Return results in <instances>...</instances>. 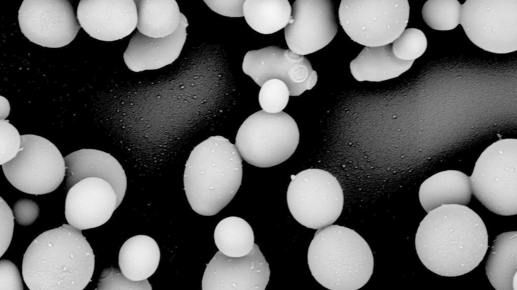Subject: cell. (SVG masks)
I'll return each instance as SVG.
<instances>
[{
    "mask_svg": "<svg viewBox=\"0 0 517 290\" xmlns=\"http://www.w3.org/2000/svg\"><path fill=\"white\" fill-rule=\"evenodd\" d=\"M423 265L443 276L469 273L483 259L488 235L481 218L466 205H442L428 212L415 237Z\"/></svg>",
    "mask_w": 517,
    "mask_h": 290,
    "instance_id": "1",
    "label": "cell"
},
{
    "mask_svg": "<svg viewBox=\"0 0 517 290\" xmlns=\"http://www.w3.org/2000/svg\"><path fill=\"white\" fill-rule=\"evenodd\" d=\"M94 258L81 230L64 224L32 241L23 255V277L30 290H82L91 280Z\"/></svg>",
    "mask_w": 517,
    "mask_h": 290,
    "instance_id": "2",
    "label": "cell"
},
{
    "mask_svg": "<svg viewBox=\"0 0 517 290\" xmlns=\"http://www.w3.org/2000/svg\"><path fill=\"white\" fill-rule=\"evenodd\" d=\"M242 172L241 157L228 139L212 136L195 146L186 161L183 177L192 209L204 216L218 213L236 194Z\"/></svg>",
    "mask_w": 517,
    "mask_h": 290,
    "instance_id": "3",
    "label": "cell"
},
{
    "mask_svg": "<svg viewBox=\"0 0 517 290\" xmlns=\"http://www.w3.org/2000/svg\"><path fill=\"white\" fill-rule=\"evenodd\" d=\"M312 275L331 290H356L369 280L374 257L365 240L357 232L337 225L318 229L307 252Z\"/></svg>",
    "mask_w": 517,
    "mask_h": 290,
    "instance_id": "4",
    "label": "cell"
},
{
    "mask_svg": "<svg viewBox=\"0 0 517 290\" xmlns=\"http://www.w3.org/2000/svg\"><path fill=\"white\" fill-rule=\"evenodd\" d=\"M470 180L472 194L488 210L501 215L517 213V139L488 146L477 160Z\"/></svg>",
    "mask_w": 517,
    "mask_h": 290,
    "instance_id": "5",
    "label": "cell"
},
{
    "mask_svg": "<svg viewBox=\"0 0 517 290\" xmlns=\"http://www.w3.org/2000/svg\"><path fill=\"white\" fill-rule=\"evenodd\" d=\"M299 140V129L291 116L283 111L269 113L262 110L249 116L241 125L235 146L248 164L267 168L289 159Z\"/></svg>",
    "mask_w": 517,
    "mask_h": 290,
    "instance_id": "6",
    "label": "cell"
},
{
    "mask_svg": "<svg viewBox=\"0 0 517 290\" xmlns=\"http://www.w3.org/2000/svg\"><path fill=\"white\" fill-rule=\"evenodd\" d=\"M407 0H342L340 24L353 41L365 47L391 44L406 27L409 17Z\"/></svg>",
    "mask_w": 517,
    "mask_h": 290,
    "instance_id": "7",
    "label": "cell"
},
{
    "mask_svg": "<svg viewBox=\"0 0 517 290\" xmlns=\"http://www.w3.org/2000/svg\"><path fill=\"white\" fill-rule=\"evenodd\" d=\"M290 177L287 202L294 219L313 229L332 225L344 203L343 190L336 178L319 169H306Z\"/></svg>",
    "mask_w": 517,
    "mask_h": 290,
    "instance_id": "8",
    "label": "cell"
},
{
    "mask_svg": "<svg viewBox=\"0 0 517 290\" xmlns=\"http://www.w3.org/2000/svg\"><path fill=\"white\" fill-rule=\"evenodd\" d=\"M22 146L17 156L3 164L4 173L17 189L41 195L55 190L66 175L65 159L49 140L34 134L21 135Z\"/></svg>",
    "mask_w": 517,
    "mask_h": 290,
    "instance_id": "9",
    "label": "cell"
},
{
    "mask_svg": "<svg viewBox=\"0 0 517 290\" xmlns=\"http://www.w3.org/2000/svg\"><path fill=\"white\" fill-rule=\"evenodd\" d=\"M469 39L492 53L517 50L516 0H467L460 23Z\"/></svg>",
    "mask_w": 517,
    "mask_h": 290,
    "instance_id": "10",
    "label": "cell"
},
{
    "mask_svg": "<svg viewBox=\"0 0 517 290\" xmlns=\"http://www.w3.org/2000/svg\"><path fill=\"white\" fill-rule=\"evenodd\" d=\"M18 18L22 33L30 41L48 48L67 45L80 29L67 0H24Z\"/></svg>",
    "mask_w": 517,
    "mask_h": 290,
    "instance_id": "11",
    "label": "cell"
},
{
    "mask_svg": "<svg viewBox=\"0 0 517 290\" xmlns=\"http://www.w3.org/2000/svg\"><path fill=\"white\" fill-rule=\"evenodd\" d=\"M242 67L260 87L271 79L282 81L291 96L311 90L318 81L317 73L306 57L275 46L248 51Z\"/></svg>",
    "mask_w": 517,
    "mask_h": 290,
    "instance_id": "12",
    "label": "cell"
},
{
    "mask_svg": "<svg viewBox=\"0 0 517 290\" xmlns=\"http://www.w3.org/2000/svg\"><path fill=\"white\" fill-rule=\"evenodd\" d=\"M293 22L284 28L292 52L305 55L327 46L337 34L335 7L330 0H296L291 7Z\"/></svg>",
    "mask_w": 517,
    "mask_h": 290,
    "instance_id": "13",
    "label": "cell"
},
{
    "mask_svg": "<svg viewBox=\"0 0 517 290\" xmlns=\"http://www.w3.org/2000/svg\"><path fill=\"white\" fill-rule=\"evenodd\" d=\"M270 276L269 265L258 245L239 257L225 255L220 251L206 264L202 290H264Z\"/></svg>",
    "mask_w": 517,
    "mask_h": 290,
    "instance_id": "14",
    "label": "cell"
},
{
    "mask_svg": "<svg viewBox=\"0 0 517 290\" xmlns=\"http://www.w3.org/2000/svg\"><path fill=\"white\" fill-rule=\"evenodd\" d=\"M117 204V194L109 182L99 178H86L68 191L66 219L69 225L80 230L96 228L108 222Z\"/></svg>",
    "mask_w": 517,
    "mask_h": 290,
    "instance_id": "15",
    "label": "cell"
},
{
    "mask_svg": "<svg viewBox=\"0 0 517 290\" xmlns=\"http://www.w3.org/2000/svg\"><path fill=\"white\" fill-rule=\"evenodd\" d=\"M77 18L90 36L104 41L127 36L136 28L138 20L133 0H81Z\"/></svg>",
    "mask_w": 517,
    "mask_h": 290,
    "instance_id": "16",
    "label": "cell"
},
{
    "mask_svg": "<svg viewBox=\"0 0 517 290\" xmlns=\"http://www.w3.org/2000/svg\"><path fill=\"white\" fill-rule=\"evenodd\" d=\"M188 26V21L182 13L179 28L168 36L154 38L137 31L124 53L126 65L134 72H140L159 69L172 63L184 46Z\"/></svg>",
    "mask_w": 517,
    "mask_h": 290,
    "instance_id": "17",
    "label": "cell"
},
{
    "mask_svg": "<svg viewBox=\"0 0 517 290\" xmlns=\"http://www.w3.org/2000/svg\"><path fill=\"white\" fill-rule=\"evenodd\" d=\"M66 189L83 179L95 177L109 182L117 196V208L121 203L127 189V177L122 166L113 156L95 149H81L65 158Z\"/></svg>",
    "mask_w": 517,
    "mask_h": 290,
    "instance_id": "18",
    "label": "cell"
},
{
    "mask_svg": "<svg viewBox=\"0 0 517 290\" xmlns=\"http://www.w3.org/2000/svg\"><path fill=\"white\" fill-rule=\"evenodd\" d=\"M472 194L470 177L454 170L434 174L421 184L419 191L420 203L427 213L444 204L467 205Z\"/></svg>",
    "mask_w": 517,
    "mask_h": 290,
    "instance_id": "19",
    "label": "cell"
},
{
    "mask_svg": "<svg viewBox=\"0 0 517 290\" xmlns=\"http://www.w3.org/2000/svg\"><path fill=\"white\" fill-rule=\"evenodd\" d=\"M414 61L397 58L393 54L392 44L378 47H365L350 63L353 78L359 82H381L393 79L408 70Z\"/></svg>",
    "mask_w": 517,
    "mask_h": 290,
    "instance_id": "20",
    "label": "cell"
},
{
    "mask_svg": "<svg viewBox=\"0 0 517 290\" xmlns=\"http://www.w3.org/2000/svg\"><path fill=\"white\" fill-rule=\"evenodd\" d=\"M485 270L495 289H516V231L502 233L496 237L486 261Z\"/></svg>",
    "mask_w": 517,
    "mask_h": 290,
    "instance_id": "21",
    "label": "cell"
},
{
    "mask_svg": "<svg viewBox=\"0 0 517 290\" xmlns=\"http://www.w3.org/2000/svg\"><path fill=\"white\" fill-rule=\"evenodd\" d=\"M160 257L157 242L148 236L138 235L130 238L122 245L119 253L118 264L127 278L141 281L155 272Z\"/></svg>",
    "mask_w": 517,
    "mask_h": 290,
    "instance_id": "22",
    "label": "cell"
},
{
    "mask_svg": "<svg viewBox=\"0 0 517 290\" xmlns=\"http://www.w3.org/2000/svg\"><path fill=\"white\" fill-rule=\"evenodd\" d=\"M138 20L136 28L151 38L168 36L179 28L182 13L175 0H136Z\"/></svg>",
    "mask_w": 517,
    "mask_h": 290,
    "instance_id": "23",
    "label": "cell"
},
{
    "mask_svg": "<svg viewBox=\"0 0 517 290\" xmlns=\"http://www.w3.org/2000/svg\"><path fill=\"white\" fill-rule=\"evenodd\" d=\"M291 11L287 0H246L243 6L246 23L263 34L275 33L291 23Z\"/></svg>",
    "mask_w": 517,
    "mask_h": 290,
    "instance_id": "24",
    "label": "cell"
},
{
    "mask_svg": "<svg viewBox=\"0 0 517 290\" xmlns=\"http://www.w3.org/2000/svg\"><path fill=\"white\" fill-rule=\"evenodd\" d=\"M214 238L219 251L231 257L247 255L254 245L251 227L245 220L237 216L221 220L216 227Z\"/></svg>",
    "mask_w": 517,
    "mask_h": 290,
    "instance_id": "25",
    "label": "cell"
},
{
    "mask_svg": "<svg viewBox=\"0 0 517 290\" xmlns=\"http://www.w3.org/2000/svg\"><path fill=\"white\" fill-rule=\"evenodd\" d=\"M461 5L457 0H429L422 8L424 21L432 29L450 30L460 23Z\"/></svg>",
    "mask_w": 517,
    "mask_h": 290,
    "instance_id": "26",
    "label": "cell"
},
{
    "mask_svg": "<svg viewBox=\"0 0 517 290\" xmlns=\"http://www.w3.org/2000/svg\"><path fill=\"white\" fill-rule=\"evenodd\" d=\"M427 47L425 35L416 28L405 29L392 44L394 55L405 61H414L423 54Z\"/></svg>",
    "mask_w": 517,
    "mask_h": 290,
    "instance_id": "27",
    "label": "cell"
},
{
    "mask_svg": "<svg viewBox=\"0 0 517 290\" xmlns=\"http://www.w3.org/2000/svg\"><path fill=\"white\" fill-rule=\"evenodd\" d=\"M289 96V89L284 82L271 79L261 87L258 101L263 110L269 113H277L286 107Z\"/></svg>",
    "mask_w": 517,
    "mask_h": 290,
    "instance_id": "28",
    "label": "cell"
},
{
    "mask_svg": "<svg viewBox=\"0 0 517 290\" xmlns=\"http://www.w3.org/2000/svg\"><path fill=\"white\" fill-rule=\"evenodd\" d=\"M96 290H152L147 279L133 281L127 278L118 269L109 267L101 272Z\"/></svg>",
    "mask_w": 517,
    "mask_h": 290,
    "instance_id": "29",
    "label": "cell"
},
{
    "mask_svg": "<svg viewBox=\"0 0 517 290\" xmlns=\"http://www.w3.org/2000/svg\"><path fill=\"white\" fill-rule=\"evenodd\" d=\"M0 164L2 165L14 159L22 146L21 135L6 119H0Z\"/></svg>",
    "mask_w": 517,
    "mask_h": 290,
    "instance_id": "30",
    "label": "cell"
},
{
    "mask_svg": "<svg viewBox=\"0 0 517 290\" xmlns=\"http://www.w3.org/2000/svg\"><path fill=\"white\" fill-rule=\"evenodd\" d=\"M15 218L7 203L0 197V256L6 252L11 243Z\"/></svg>",
    "mask_w": 517,
    "mask_h": 290,
    "instance_id": "31",
    "label": "cell"
},
{
    "mask_svg": "<svg viewBox=\"0 0 517 290\" xmlns=\"http://www.w3.org/2000/svg\"><path fill=\"white\" fill-rule=\"evenodd\" d=\"M13 212L17 223L23 226H29L38 219L40 209L34 201L26 198L17 200L13 205Z\"/></svg>",
    "mask_w": 517,
    "mask_h": 290,
    "instance_id": "32",
    "label": "cell"
},
{
    "mask_svg": "<svg viewBox=\"0 0 517 290\" xmlns=\"http://www.w3.org/2000/svg\"><path fill=\"white\" fill-rule=\"evenodd\" d=\"M19 271L16 265L7 259L0 260V290H23Z\"/></svg>",
    "mask_w": 517,
    "mask_h": 290,
    "instance_id": "33",
    "label": "cell"
},
{
    "mask_svg": "<svg viewBox=\"0 0 517 290\" xmlns=\"http://www.w3.org/2000/svg\"><path fill=\"white\" fill-rule=\"evenodd\" d=\"M245 0H204L206 5L215 12L226 17H244Z\"/></svg>",
    "mask_w": 517,
    "mask_h": 290,
    "instance_id": "34",
    "label": "cell"
},
{
    "mask_svg": "<svg viewBox=\"0 0 517 290\" xmlns=\"http://www.w3.org/2000/svg\"><path fill=\"white\" fill-rule=\"evenodd\" d=\"M10 111V106L9 101L4 97L1 96V120H5L9 116Z\"/></svg>",
    "mask_w": 517,
    "mask_h": 290,
    "instance_id": "35",
    "label": "cell"
}]
</instances>
